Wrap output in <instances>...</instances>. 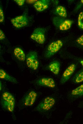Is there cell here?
<instances>
[{"label": "cell", "instance_id": "cell-1", "mask_svg": "<svg viewBox=\"0 0 83 124\" xmlns=\"http://www.w3.org/2000/svg\"><path fill=\"white\" fill-rule=\"evenodd\" d=\"M0 102L1 105L4 109L10 112H13L15 99L11 94L7 92L3 93L1 96Z\"/></svg>", "mask_w": 83, "mask_h": 124}, {"label": "cell", "instance_id": "cell-2", "mask_svg": "<svg viewBox=\"0 0 83 124\" xmlns=\"http://www.w3.org/2000/svg\"><path fill=\"white\" fill-rule=\"evenodd\" d=\"M52 21L54 25L62 31L66 30L69 29L73 22L70 20L58 16L54 17Z\"/></svg>", "mask_w": 83, "mask_h": 124}, {"label": "cell", "instance_id": "cell-3", "mask_svg": "<svg viewBox=\"0 0 83 124\" xmlns=\"http://www.w3.org/2000/svg\"><path fill=\"white\" fill-rule=\"evenodd\" d=\"M56 102L53 98L48 96L45 97L37 106V111L41 112H45L51 109Z\"/></svg>", "mask_w": 83, "mask_h": 124}, {"label": "cell", "instance_id": "cell-4", "mask_svg": "<svg viewBox=\"0 0 83 124\" xmlns=\"http://www.w3.org/2000/svg\"><path fill=\"white\" fill-rule=\"evenodd\" d=\"M26 60L27 65L29 68L34 70L38 68L39 62L36 52L33 51L29 52L26 55Z\"/></svg>", "mask_w": 83, "mask_h": 124}, {"label": "cell", "instance_id": "cell-5", "mask_svg": "<svg viewBox=\"0 0 83 124\" xmlns=\"http://www.w3.org/2000/svg\"><path fill=\"white\" fill-rule=\"evenodd\" d=\"M63 42L60 40H58L51 42L48 46L45 53V56L49 58L57 53L61 48Z\"/></svg>", "mask_w": 83, "mask_h": 124}, {"label": "cell", "instance_id": "cell-6", "mask_svg": "<svg viewBox=\"0 0 83 124\" xmlns=\"http://www.w3.org/2000/svg\"><path fill=\"white\" fill-rule=\"evenodd\" d=\"M45 30L42 27L35 29L31 36V38L37 43L43 44L45 41Z\"/></svg>", "mask_w": 83, "mask_h": 124}, {"label": "cell", "instance_id": "cell-7", "mask_svg": "<svg viewBox=\"0 0 83 124\" xmlns=\"http://www.w3.org/2000/svg\"><path fill=\"white\" fill-rule=\"evenodd\" d=\"M37 96L36 92L31 91L24 96L22 99L21 103L24 106L29 107L35 103Z\"/></svg>", "mask_w": 83, "mask_h": 124}, {"label": "cell", "instance_id": "cell-8", "mask_svg": "<svg viewBox=\"0 0 83 124\" xmlns=\"http://www.w3.org/2000/svg\"><path fill=\"white\" fill-rule=\"evenodd\" d=\"M11 21L14 27L20 28L26 26L28 22V20L26 16L22 15L12 19Z\"/></svg>", "mask_w": 83, "mask_h": 124}, {"label": "cell", "instance_id": "cell-9", "mask_svg": "<svg viewBox=\"0 0 83 124\" xmlns=\"http://www.w3.org/2000/svg\"><path fill=\"white\" fill-rule=\"evenodd\" d=\"M76 66L74 64L69 65L64 72L60 80V83L63 84L70 78L74 72Z\"/></svg>", "mask_w": 83, "mask_h": 124}, {"label": "cell", "instance_id": "cell-10", "mask_svg": "<svg viewBox=\"0 0 83 124\" xmlns=\"http://www.w3.org/2000/svg\"><path fill=\"white\" fill-rule=\"evenodd\" d=\"M38 85L51 88H54L56 85L53 79L50 78L43 77L37 79L36 82Z\"/></svg>", "mask_w": 83, "mask_h": 124}, {"label": "cell", "instance_id": "cell-11", "mask_svg": "<svg viewBox=\"0 0 83 124\" xmlns=\"http://www.w3.org/2000/svg\"><path fill=\"white\" fill-rule=\"evenodd\" d=\"M50 4V0H40L36 1L34 3V6L38 11H43L48 7Z\"/></svg>", "mask_w": 83, "mask_h": 124}, {"label": "cell", "instance_id": "cell-12", "mask_svg": "<svg viewBox=\"0 0 83 124\" xmlns=\"http://www.w3.org/2000/svg\"><path fill=\"white\" fill-rule=\"evenodd\" d=\"M0 78L1 79L14 83L16 84L18 83L16 78L10 75L2 69H0Z\"/></svg>", "mask_w": 83, "mask_h": 124}, {"label": "cell", "instance_id": "cell-13", "mask_svg": "<svg viewBox=\"0 0 83 124\" xmlns=\"http://www.w3.org/2000/svg\"><path fill=\"white\" fill-rule=\"evenodd\" d=\"M14 53L16 58L21 62L24 61L26 58L25 54L21 48L16 47L14 50Z\"/></svg>", "mask_w": 83, "mask_h": 124}, {"label": "cell", "instance_id": "cell-14", "mask_svg": "<svg viewBox=\"0 0 83 124\" xmlns=\"http://www.w3.org/2000/svg\"><path fill=\"white\" fill-rule=\"evenodd\" d=\"M48 67L51 72L54 74L57 75L58 74L60 70V63L57 61H53L49 64Z\"/></svg>", "mask_w": 83, "mask_h": 124}, {"label": "cell", "instance_id": "cell-15", "mask_svg": "<svg viewBox=\"0 0 83 124\" xmlns=\"http://www.w3.org/2000/svg\"><path fill=\"white\" fill-rule=\"evenodd\" d=\"M71 94L74 97L83 96V84L73 89L71 92Z\"/></svg>", "mask_w": 83, "mask_h": 124}, {"label": "cell", "instance_id": "cell-16", "mask_svg": "<svg viewBox=\"0 0 83 124\" xmlns=\"http://www.w3.org/2000/svg\"><path fill=\"white\" fill-rule=\"evenodd\" d=\"M72 81L75 83L83 82V71H80L76 73L73 77Z\"/></svg>", "mask_w": 83, "mask_h": 124}, {"label": "cell", "instance_id": "cell-17", "mask_svg": "<svg viewBox=\"0 0 83 124\" xmlns=\"http://www.w3.org/2000/svg\"><path fill=\"white\" fill-rule=\"evenodd\" d=\"M57 13L61 17L65 18L67 16V14L65 8L62 6H58L56 8Z\"/></svg>", "mask_w": 83, "mask_h": 124}, {"label": "cell", "instance_id": "cell-18", "mask_svg": "<svg viewBox=\"0 0 83 124\" xmlns=\"http://www.w3.org/2000/svg\"><path fill=\"white\" fill-rule=\"evenodd\" d=\"M83 12H81L79 14L78 18V25L81 28L83 29Z\"/></svg>", "mask_w": 83, "mask_h": 124}, {"label": "cell", "instance_id": "cell-19", "mask_svg": "<svg viewBox=\"0 0 83 124\" xmlns=\"http://www.w3.org/2000/svg\"><path fill=\"white\" fill-rule=\"evenodd\" d=\"M4 19V13L2 8L1 6L0 7V22L2 23Z\"/></svg>", "mask_w": 83, "mask_h": 124}, {"label": "cell", "instance_id": "cell-20", "mask_svg": "<svg viewBox=\"0 0 83 124\" xmlns=\"http://www.w3.org/2000/svg\"><path fill=\"white\" fill-rule=\"evenodd\" d=\"M76 41L79 44L83 46V34L78 38Z\"/></svg>", "mask_w": 83, "mask_h": 124}, {"label": "cell", "instance_id": "cell-21", "mask_svg": "<svg viewBox=\"0 0 83 124\" xmlns=\"http://www.w3.org/2000/svg\"><path fill=\"white\" fill-rule=\"evenodd\" d=\"M25 0H14L17 4L20 6H22L24 4L25 2Z\"/></svg>", "mask_w": 83, "mask_h": 124}, {"label": "cell", "instance_id": "cell-22", "mask_svg": "<svg viewBox=\"0 0 83 124\" xmlns=\"http://www.w3.org/2000/svg\"><path fill=\"white\" fill-rule=\"evenodd\" d=\"M5 38V34L3 31L0 29V40H2Z\"/></svg>", "mask_w": 83, "mask_h": 124}, {"label": "cell", "instance_id": "cell-23", "mask_svg": "<svg viewBox=\"0 0 83 124\" xmlns=\"http://www.w3.org/2000/svg\"><path fill=\"white\" fill-rule=\"evenodd\" d=\"M2 83L1 82V81H0V91H1L2 90Z\"/></svg>", "mask_w": 83, "mask_h": 124}, {"label": "cell", "instance_id": "cell-24", "mask_svg": "<svg viewBox=\"0 0 83 124\" xmlns=\"http://www.w3.org/2000/svg\"><path fill=\"white\" fill-rule=\"evenodd\" d=\"M80 63L83 67V60H81L80 61Z\"/></svg>", "mask_w": 83, "mask_h": 124}, {"label": "cell", "instance_id": "cell-25", "mask_svg": "<svg viewBox=\"0 0 83 124\" xmlns=\"http://www.w3.org/2000/svg\"><path fill=\"white\" fill-rule=\"evenodd\" d=\"M81 2L82 3V4H83V0H81Z\"/></svg>", "mask_w": 83, "mask_h": 124}]
</instances>
